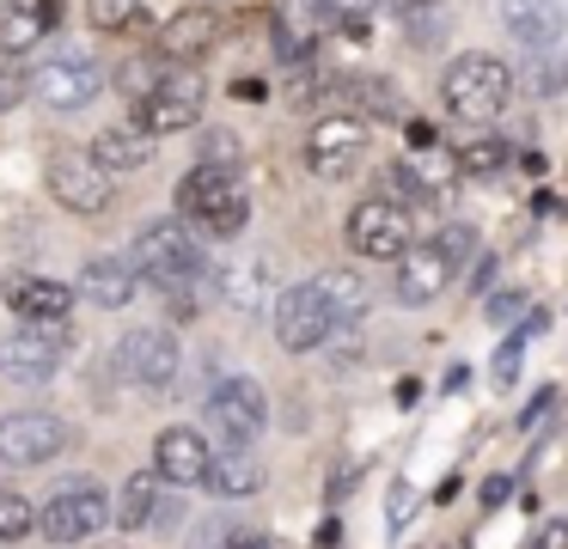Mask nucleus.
Instances as JSON below:
<instances>
[{
  "instance_id": "20",
  "label": "nucleus",
  "mask_w": 568,
  "mask_h": 549,
  "mask_svg": "<svg viewBox=\"0 0 568 549\" xmlns=\"http://www.w3.org/2000/svg\"><path fill=\"white\" fill-rule=\"evenodd\" d=\"M135 293H141V281H135V268H129V256H99V263H87V275H80V299H92L99 312H123Z\"/></svg>"
},
{
  "instance_id": "24",
  "label": "nucleus",
  "mask_w": 568,
  "mask_h": 549,
  "mask_svg": "<svg viewBox=\"0 0 568 549\" xmlns=\"http://www.w3.org/2000/svg\"><path fill=\"white\" fill-rule=\"evenodd\" d=\"M209 488L214 495H226V500H245V495H257L263 488V470H257V458L251 451H214L209 458Z\"/></svg>"
},
{
  "instance_id": "18",
  "label": "nucleus",
  "mask_w": 568,
  "mask_h": 549,
  "mask_svg": "<svg viewBox=\"0 0 568 549\" xmlns=\"http://www.w3.org/2000/svg\"><path fill=\"white\" fill-rule=\"evenodd\" d=\"M7 305L19 312V324H62L68 305H74V293H68L62 281L19 275V281H7Z\"/></svg>"
},
{
  "instance_id": "11",
  "label": "nucleus",
  "mask_w": 568,
  "mask_h": 549,
  "mask_svg": "<svg viewBox=\"0 0 568 549\" xmlns=\"http://www.w3.org/2000/svg\"><path fill=\"white\" fill-rule=\"evenodd\" d=\"M104 525H111V495L92 488V482H74V488H62V495H50V507H38V531L50 537V543H87Z\"/></svg>"
},
{
  "instance_id": "41",
  "label": "nucleus",
  "mask_w": 568,
  "mask_h": 549,
  "mask_svg": "<svg viewBox=\"0 0 568 549\" xmlns=\"http://www.w3.org/2000/svg\"><path fill=\"white\" fill-rule=\"evenodd\" d=\"M221 549H263V537H233V543H221Z\"/></svg>"
},
{
  "instance_id": "40",
  "label": "nucleus",
  "mask_w": 568,
  "mask_h": 549,
  "mask_svg": "<svg viewBox=\"0 0 568 549\" xmlns=\"http://www.w3.org/2000/svg\"><path fill=\"white\" fill-rule=\"evenodd\" d=\"M507 500V476H495V482H483V507H501Z\"/></svg>"
},
{
  "instance_id": "19",
  "label": "nucleus",
  "mask_w": 568,
  "mask_h": 549,
  "mask_svg": "<svg viewBox=\"0 0 568 549\" xmlns=\"http://www.w3.org/2000/svg\"><path fill=\"white\" fill-rule=\"evenodd\" d=\"M153 146H160V141H153L148 129H104L99 141L87 146V159H92V165H99L111 183H116V177H129V171H141V165H148V159H153Z\"/></svg>"
},
{
  "instance_id": "8",
  "label": "nucleus",
  "mask_w": 568,
  "mask_h": 549,
  "mask_svg": "<svg viewBox=\"0 0 568 549\" xmlns=\"http://www.w3.org/2000/svg\"><path fill=\"white\" fill-rule=\"evenodd\" d=\"M68 421L55 409H13L0 415V464L7 470H38V464L62 458Z\"/></svg>"
},
{
  "instance_id": "29",
  "label": "nucleus",
  "mask_w": 568,
  "mask_h": 549,
  "mask_svg": "<svg viewBox=\"0 0 568 549\" xmlns=\"http://www.w3.org/2000/svg\"><path fill=\"white\" fill-rule=\"evenodd\" d=\"M31 531H38V507L19 488H0V543H19Z\"/></svg>"
},
{
  "instance_id": "27",
  "label": "nucleus",
  "mask_w": 568,
  "mask_h": 549,
  "mask_svg": "<svg viewBox=\"0 0 568 549\" xmlns=\"http://www.w3.org/2000/svg\"><path fill=\"white\" fill-rule=\"evenodd\" d=\"M343 98L355 104L348 116H361V122L367 116H397V92L379 80V73H355V80H343Z\"/></svg>"
},
{
  "instance_id": "3",
  "label": "nucleus",
  "mask_w": 568,
  "mask_h": 549,
  "mask_svg": "<svg viewBox=\"0 0 568 549\" xmlns=\"http://www.w3.org/2000/svg\"><path fill=\"white\" fill-rule=\"evenodd\" d=\"M470 244H477V232L458 226V220H453V226H440L434 238L409 244V251L397 256V275H392L397 305H428V299H440L446 281L458 275V263L470 256Z\"/></svg>"
},
{
  "instance_id": "33",
  "label": "nucleus",
  "mask_w": 568,
  "mask_h": 549,
  "mask_svg": "<svg viewBox=\"0 0 568 549\" xmlns=\"http://www.w3.org/2000/svg\"><path fill=\"white\" fill-rule=\"evenodd\" d=\"M519 348H526V336H514V342H501V348H495V360H489L495 385H514V378H519Z\"/></svg>"
},
{
  "instance_id": "35",
  "label": "nucleus",
  "mask_w": 568,
  "mask_h": 549,
  "mask_svg": "<svg viewBox=\"0 0 568 549\" xmlns=\"http://www.w3.org/2000/svg\"><path fill=\"white\" fill-rule=\"evenodd\" d=\"M526 549H568V519H538Z\"/></svg>"
},
{
  "instance_id": "31",
  "label": "nucleus",
  "mask_w": 568,
  "mask_h": 549,
  "mask_svg": "<svg viewBox=\"0 0 568 549\" xmlns=\"http://www.w3.org/2000/svg\"><path fill=\"white\" fill-rule=\"evenodd\" d=\"M385 183H392V202H397V207H409V202H434V195H440L416 165H392V171H385Z\"/></svg>"
},
{
  "instance_id": "34",
  "label": "nucleus",
  "mask_w": 568,
  "mask_h": 549,
  "mask_svg": "<svg viewBox=\"0 0 568 549\" xmlns=\"http://www.w3.org/2000/svg\"><path fill=\"white\" fill-rule=\"evenodd\" d=\"M160 61H129V68H123V85H129V92H135V98H148L153 92V85H160Z\"/></svg>"
},
{
  "instance_id": "4",
  "label": "nucleus",
  "mask_w": 568,
  "mask_h": 549,
  "mask_svg": "<svg viewBox=\"0 0 568 549\" xmlns=\"http://www.w3.org/2000/svg\"><path fill=\"white\" fill-rule=\"evenodd\" d=\"M178 214L190 226H202L209 238H239L251 226V195L239 183V171L226 165H196L184 183H178Z\"/></svg>"
},
{
  "instance_id": "17",
  "label": "nucleus",
  "mask_w": 568,
  "mask_h": 549,
  "mask_svg": "<svg viewBox=\"0 0 568 549\" xmlns=\"http://www.w3.org/2000/svg\"><path fill=\"white\" fill-rule=\"evenodd\" d=\"M501 31L514 37L519 49L544 55V49L562 43V31H568V7H562V0H501Z\"/></svg>"
},
{
  "instance_id": "13",
  "label": "nucleus",
  "mask_w": 568,
  "mask_h": 549,
  "mask_svg": "<svg viewBox=\"0 0 568 549\" xmlns=\"http://www.w3.org/2000/svg\"><path fill=\"white\" fill-rule=\"evenodd\" d=\"M367 159V122L336 110V116H318L312 122V141H306V165L318 171L324 183H343L348 171Z\"/></svg>"
},
{
  "instance_id": "9",
  "label": "nucleus",
  "mask_w": 568,
  "mask_h": 549,
  "mask_svg": "<svg viewBox=\"0 0 568 549\" xmlns=\"http://www.w3.org/2000/svg\"><path fill=\"white\" fill-rule=\"evenodd\" d=\"M209 421H214V434H221L233 451H245L251 439L270 427V403H263V385H257V378H245V373H226L221 385L209 390Z\"/></svg>"
},
{
  "instance_id": "28",
  "label": "nucleus",
  "mask_w": 568,
  "mask_h": 549,
  "mask_svg": "<svg viewBox=\"0 0 568 549\" xmlns=\"http://www.w3.org/2000/svg\"><path fill=\"white\" fill-rule=\"evenodd\" d=\"M526 85L538 98H556L568 85V49H544V55H531L526 61Z\"/></svg>"
},
{
  "instance_id": "23",
  "label": "nucleus",
  "mask_w": 568,
  "mask_h": 549,
  "mask_svg": "<svg viewBox=\"0 0 568 549\" xmlns=\"http://www.w3.org/2000/svg\"><path fill=\"white\" fill-rule=\"evenodd\" d=\"M160 500H165V482L153 470H135V476H123V488H116L111 519L123 525V531H148L153 512H160Z\"/></svg>"
},
{
  "instance_id": "36",
  "label": "nucleus",
  "mask_w": 568,
  "mask_h": 549,
  "mask_svg": "<svg viewBox=\"0 0 568 549\" xmlns=\"http://www.w3.org/2000/svg\"><path fill=\"white\" fill-rule=\"evenodd\" d=\"M519 312H531L526 293H495V299H489V317H495V324H507V317H519Z\"/></svg>"
},
{
  "instance_id": "1",
  "label": "nucleus",
  "mask_w": 568,
  "mask_h": 549,
  "mask_svg": "<svg viewBox=\"0 0 568 549\" xmlns=\"http://www.w3.org/2000/svg\"><path fill=\"white\" fill-rule=\"evenodd\" d=\"M135 281H153L160 293H190L202 281V244L184 220H148L129 244Z\"/></svg>"
},
{
  "instance_id": "22",
  "label": "nucleus",
  "mask_w": 568,
  "mask_h": 549,
  "mask_svg": "<svg viewBox=\"0 0 568 549\" xmlns=\"http://www.w3.org/2000/svg\"><path fill=\"white\" fill-rule=\"evenodd\" d=\"M55 0H13V12L0 19V49L7 55H26V49L43 43V31H55Z\"/></svg>"
},
{
  "instance_id": "10",
  "label": "nucleus",
  "mask_w": 568,
  "mask_h": 549,
  "mask_svg": "<svg viewBox=\"0 0 568 549\" xmlns=\"http://www.w3.org/2000/svg\"><path fill=\"white\" fill-rule=\"evenodd\" d=\"M336 336V317H331V299H324L318 281H300L275 299V342L287 354H312Z\"/></svg>"
},
{
  "instance_id": "2",
  "label": "nucleus",
  "mask_w": 568,
  "mask_h": 549,
  "mask_svg": "<svg viewBox=\"0 0 568 549\" xmlns=\"http://www.w3.org/2000/svg\"><path fill=\"white\" fill-rule=\"evenodd\" d=\"M507 98H514V68H507L501 55H483V49H470V55L446 61L440 73V104L446 116L458 122H495L507 110Z\"/></svg>"
},
{
  "instance_id": "37",
  "label": "nucleus",
  "mask_w": 568,
  "mask_h": 549,
  "mask_svg": "<svg viewBox=\"0 0 568 549\" xmlns=\"http://www.w3.org/2000/svg\"><path fill=\"white\" fill-rule=\"evenodd\" d=\"M31 92V73H13V68H0V110L19 104V98Z\"/></svg>"
},
{
  "instance_id": "15",
  "label": "nucleus",
  "mask_w": 568,
  "mask_h": 549,
  "mask_svg": "<svg viewBox=\"0 0 568 549\" xmlns=\"http://www.w3.org/2000/svg\"><path fill=\"white\" fill-rule=\"evenodd\" d=\"M50 195L68 207V214H104L116 195V183L92 165L87 153H55L50 159Z\"/></svg>"
},
{
  "instance_id": "6",
  "label": "nucleus",
  "mask_w": 568,
  "mask_h": 549,
  "mask_svg": "<svg viewBox=\"0 0 568 549\" xmlns=\"http://www.w3.org/2000/svg\"><path fill=\"white\" fill-rule=\"evenodd\" d=\"M68 348H74V329L68 324H19L13 336L0 342V378L43 385V378H55V366L68 360Z\"/></svg>"
},
{
  "instance_id": "14",
  "label": "nucleus",
  "mask_w": 568,
  "mask_h": 549,
  "mask_svg": "<svg viewBox=\"0 0 568 549\" xmlns=\"http://www.w3.org/2000/svg\"><path fill=\"white\" fill-rule=\"evenodd\" d=\"M104 85L111 80H104V68L92 55H55L43 73H31V98L50 110H87Z\"/></svg>"
},
{
  "instance_id": "21",
  "label": "nucleus",
  "mask_w": 568,
  "mask_h": 549,
  "mask_svg": "<svg viewBox=\"0 0 568 549\" xmlns=\"http://www.w3.org/2000/svg\"><path fill=\"white\" fill-rule=\"evenodd\" d=\"M214 12H202V7H184V12H172L165 19V31H160V55L165 61H202L214 49Z\"/></svg>"
},
{
  "instance_id": "16",
  "label": "nucleus",
  "mask_w": 568,
  "mask_h": 549,
  "mask_svg": "<svg viewBox=\"0 0 568 549\" xmlns=\"http://www.w3.org/2000/svg\"><path fill=\"white\" fill-rule=\"evenodd\" d=\"M209 439L196 434V427H165L160 439H153V476L172 488H196L209 482Z\"/></svg>"
},
{
  "instance_id": "32",
  "label": "nucleus",
  "mask_w": 568,
  "mask_h": 549,
  "mask_svg": "<svg viewBox=\"0 0 568 549\" xmlns=\"http://www.w3.org/2000/svg\"><path fill=\"white\" fill-rule=\"evenodd\" d=\"M141 12V0H87V19L99 24V31H129Z\"/></svg>"
},
{
  "instance_id": "5",
  "label": "nucleus",
  "mask_w": 568,
  "mask_h": 549,
  "mask_svg": "<svg viewBox=\"0 0 568 549\" xmlns=\"http://www.w3.org/2000/svg\"><path fill=\"white\" fill-rule=\"evenodd\" d=\"M348 251L367 256V263H397V256L416 244V214L397 207L392 195H367V202L348 207Z\"/></svg>"
},
{
  "instance_id": "38",
  "label": "nucleus",
  "mask_w": 568,
  "mask_h": 549,
  "mask_svg": "<svg viewBox=\"0 0 568 549\" xmlns=\"http://www.w3.org/2000/svg\"><path fill=\"white\" fill-rule=\"evenodd\" d=\"M550 409H556V390H544L538 403H526V415H519V427H526V434H531V427H544V415H550Z\"/></svg>"
},
{
  "instance_id": "39",
  "label": "nucleus",
  "mask_w": 568,
  "mask_h": 549,
  "mask_svg": "<svg viewBox=\"0 0 568 549\" xmlns=\"http://www.w3.org/2000/svg\"><path fill=\"white\" fill-rule=\"evenodd\" d=\"M404 507H409V495H404V488H392V519H385V531H404Z\"/></svg>"
},
{
  "instance_id": "30",
  "label": "nucleus",
  "mask_w": 568,
  "mask_h": 549,
  "mask_svg": "<svg viewBox=\"0 0 568 549\" xmlns=\"http://www.w3.org/2000/svg\"><path fill=\"white\" fill-rule=\"evenodd\" d=\"M501 165H507V141H495V134L458 146V171H465V177H495Z\"/></svg>"
},
{
  "instance_id": "26",
  "label": "nucleus",
  "mask_w": 568,
  "mask_h": 549,
  "mask_svg": "<svg viewBox=\"0 0 568 549\" xmlns=\"http://www.w3.org/2000/svg\"><path fill=\"white\" fill-rule=\"evenodd\" d=\"M318 287H324V299H331L336 329H348V324H361V317H367V287H361V275L331 268V275H318Z\"/></svg>"
},
{
  "instance_id": "25",
  "label": "nucleus",
  "mask_w": 568,
  "mask_h": 549,
  "mask_svg": "<svg viewBox=\"0 0 568 549\" xmlns=\"http://www.w3.org/2000/svg\"><path fill=\"white\" fill-rule=\"evenodd\" d=\"M263 293H270V263L221 268V299L233 305V312H263Z\"/></svg>"
},
{
  "instance_id": "12",
  "label": "nucleus",
  "mask_w": 568,
  "mask_h": 549,
  "mask_svg": "<svg viewBox=\"0 0 568 549\" xmlns=\"http://www.w3.org/2000/svg\"><path fill=\"white\" fill-rule=\"evenodd\" d=\"M202 80L190 68H165L160 73V85H153L148 98H141V122L135 129H148L153 141L160 134H184V129H196V116H202Z\"/></svg>"
},
{
  "instance_id": "7",
  "label": "nucleus",
  "mask_w": 568,
  "mask_h": 549,
  "mask_svg": "<svg viewBox=\"0 0 568 549\" xmlns=\"http://www.w3.org/2000/svg\"><path fill=\"white\" fill-rule=\"evenodd\" d=\"M111 360L123 366V378H135L141 390H172L178 373H184V348H178V336L165 324H135L116 342Z\"/></svg>"
}]
</instances>
